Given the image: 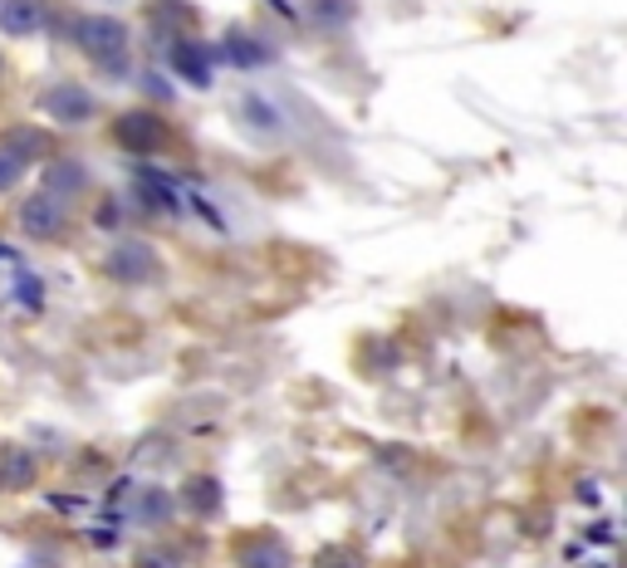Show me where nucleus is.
Wrapping results in <instances>:
<instances>
[{"instance_id":"obj_1","label":"nucleus","mask_w":627,"mask_h":568,"mask_svg":"<svg viewBox=\"0 0 627 568\" xmlns=\"http://www.w3.org/2000/svg\"><path fill=\"white\" fill-rule=\"evenodd\" d=\"M74 40H79V50H89L93 59H123L128 34H123V26H118V20L84 16V20H74Z\"/></svg>"},{"instance_id":"obj_2","label":"nucleus","mask_w":627,"mask_h":568,"mask_svg":"<svg viewBox=\"0 0 627 568\" xmlns=\"http://www.w3.org/2000/svg\"><path fill=\"white\" fill-rule=\"evenodd\" d=\"M118 142H123V148L148 152V148H158V142H162V123L152 113H128L123 123H118Z\"/></svg>"},{"instance_id":"obj_3","label":"nucleus","mask_w":627,"mask_h":568,"mask_svg":"<svg viewBox=\"0 0 627 568\" xmlns=\"http://www.w3.org/2000/svg\"><path fill=\"white\" fill-rule=\"evenodd\" d=\"M109 270L118 280H148L152 275V255H148V245H118L113 260H109Z\"/></svg>"},{"instance_id":"obj_4","label":"nucleus","mask_w":627,"mask_h":568,"mask_svg":"<svg viewBox=\"0 0 627 568\" xmlns=\"http://www.w3.org/2000/svg\"><path fill=\"white\" fill-rule=\"evenodd\" d=\"M0 26L10 34H30L40 26V10H34V0H10V6H0Z\"/></svg>"},{"instance_id":"obj_5","label":"nucleus","mask_w":627,"mask_h":568,"mask_svg":"<svg viewBox=\"0 0 627 568\" xmlns=\"http://www.w3.org/2000/svg\"><path fill=\"white\" fill-rule=\"evenodd\" d=\"M59 221H64V216H59V206H54L50 196H44V201H30V206H26V231H34V235H54Z\"/></svg>"},{"instance_id":"obj_6","label":"nucleus","mask_w":627,"mask_h":568,"mask_svg":"<svg viewBox=\"0 0 627 568\" xmlns=\"http://www.w3.org/2000/svg\"><path fill=\"white\" fill-rule=\"evenodd\" d=\"M50 113H59V118H89L93 103L79 89H54L50 93Z\"/></svg>"},{"instance_id":"obj_7","label":"nucleus","mask_w":627,"mask_h":568,"mask_svg":"<svg viewBox=\"0 0 627 568\" xmlns=\"http://www.w3.org/2000/svg\"><path fill=\"white\" fill-rule=\"evenodd\" d=\"M0 480H6V485H26L30 480V456L26 452H10L6 466H0Z\"/></svg>"},{"instance_id":"obj_8","label":"nucleus","mask_w":627,"mask_h":568,"mask_svg":"<svg viewBox=\"0 0 627 568\" xmlns=\"http://www.w3.org/2000/svg\"><path fill=\"white\" fill-rule=\"evenodd\" d=\"M245 568H285V549L280 544H260V549H251Z\"/></svg>"},{"instance_id":"obj_9","label":"nucleus","mask_w":627,"mask_h":568,"mask_svg":"<svg viewBox=\"0 0 627 568\" xmlns=\"http://www.w3.org/2000/svg\"><path fill=\"white\" fill-rule=\"evenodd\" d=\"M186 500H192V505H201V510H216V485H211V480L192 485V490H186Z\"/></svg>"},{"instance_id":"obj_10","label":"nucleus","mask_w":627,"mask_h":568,"mask_svg":"<svg viewBox=\"0 0 627 568\" xmlns=\"http://www.w3.org/2000/svg\"><path fill=\"white\" fill-rule=\"evenodd\" d=\"M176 59H182V69H186V79H196V84H206V79H211V69H206V59H201V54H176Z\"/></svg>"},{"instance_id":"obj_11","label":"nucleus","mask_w":627,"mask_h":568,"mask_svg":"<svg viewBox=\"0 0 627 568\" xmlns=\"http://www.w3.org/2000/svg\"><path fill=\"white\" fill-rule=\"evenodd\" d=\"M20 176V158L16 152H0V186H10Z\"/></svg>"},{"instance_id":"obj_12","label":"nucleus","mask_w":627,"mask_h":568,"mask_svg":"<svg viewBox=\"0 0 627 568\" xmlns=\"http://www.w3.org/2000/svg\"><path fill=\"white\" fill-rule=\"evenodd\" d=\"M143 568H172V564H143Z\"/></svg>"}]
</instances>
